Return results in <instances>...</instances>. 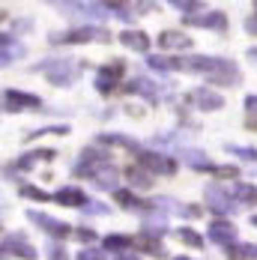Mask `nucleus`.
Listing matches in <instances>:
<instances>
[{"mask_svg": "<svg viewBox=\"0 0 257 260\" xmlns=\"http://www.w3.org/2000/svg\"><path fill=\"white\" fill-rule=\"evenodd\" d=\"M111 165V153L108 150H99V147H90V150H84V156H81V161L75 165V174L78 177H96L102 168H108Z\"/></svg>", "mask_w": 257, "mask_h": 260, "instance_id": "1", "label": "nucleus"}, {"mask_svg": "<svg viewBox=\"0 0 257 260\" xmlns=\"http://www.w3.org/2000/svg\"><path fill=\"white\" fill-rule=\"evenodd\" d=\"M138 165H141L147 174H165V177L177 174L174 158L162 156V153H153V150H138Z\"/></svg>", "mask_w": 257, "mask_h": 260, "instance_id": "2", "label": "nucleus"}, {"mask_svg": "<svg viewBox=\"0 0 257 260\" xmlns=\"http://www.w3.org/2000/svg\"><path fill=\"white\" fill-rule=\"evenodd\" d=\"M42 72L54 87H69L75 78V66L69 60H48V63H42Z\"/></svg>", "mask_w": 257, "mask_h": 260, "instance_id": "3", "label": "nucleus"}, {"mask_svg": "<svg viewBox=\"0 0 257 260\" xmlns=\"http://www.w3.org/2000/svg\"><path fill=\"white\" fill-rule=\"evenodd\" d=\"M3 108L6 111H39L42 99L33 93H21V90H3Z\"/></svg>", "mask_w": 257, "mask_h": 260, "instance_id": "4", "label": "nucleus"}, {"mask_svg": "<svg viewBox=\"0 0 257 260\" xmlns=\"http://www.w3.org/2000/svg\"><path fill=\"white\" fill-rule=\"evenodd\" d=\"M3 251L6 254H15V257H24V260H36V248L27 242L24 234H6L3 236Z\"/></svg>", "mask_w": 257, "mask_h": 260, "instance_id": "5", "label": "nucleus"}, {"mask_svg": "<svg viewBox=\"0 0 257 260\" xmlns=\"http://www.w3.org/2000/svg\"><path fill=\"white\" fill-rule=\"evenodd\" d=\"M90 39H108V33H102V30H93V27H75V30H69V33H54L51 42H90Z\"/></svg>", "mask_w": 257, "mask_h": 260, "instance_id": "6", "label": "nucleus"}, {"mask_svg": "<svg viewBox=\"0 0 257 260\" xmlns=\"http://www.w3.org/2000/svg\"><path fill=\"white\" fill-rule=\"evenodd\" d=\"M188 99L198 105L201 111H218V108L224 105V99H221L212 87H195V90L188 93Z\"/></svg>", "mask_w": 257, "mask_h": 260, "instance_id": "7", "label": "nucleus"}, {"mask_svg": "<svg viewBox=\"0 0 257 260\" xmlns=\"http://www.w3.org/2000/svg\"><path fill=\"white\" fill-rule=\"evenodd\" d=\"M209 239L215 242V245H228L233 248V242H236V228H233L231 221H209Z\"/></svg>", "mask_w": 257, "mask_h": 260, "instance_id": "8", "label": "nucleus"}, {"mask_svg": "<svg viewBox=\"0 0 257 260\" xmlns=\"http://www.w3.org/2000/svg\"><path fill=\"white\" fill-rule=\"evenodd\" d=\"M209 78L215 81V84H239V69H236V63H231V60H215V69H212V75Z\"/></svg>", "mask_w": 257, "mask_h": 260, "instance_id": "9", "label": "nucleus"}, {"mask_svg": "<svg viewBox=\"0 0 257 260\" xmlns=\"http://www.w3.org/2000/svg\"><path fill=\"white\" fill-rule=\"evenodd\" d=\"M27 218L30 221H36L45 234H51V236H66L69 234V224H63V221H57V218H51V215H45V212H27Z\"/></svg>", "mask_w": 257, "mask_h": 260, "instance_id": "10", "label": "nucleus"}, {"mask_svg": "<svg viewBox=\"0 0 257 260\" xmlns=\"http://www.w3.org/2000/svg\"><path fill=\"white\" fill-rule=\"evenodd\" d=\"M158 45H162V51H185V48H191V39L180 30H162Z\"/></svg>", "mask_w": 257, "mask_h": 260, "instance_id": "11", "label": "nucleus"}, {"mask_svg": "<svg viewBox=\"0 0 257 260\" xmlns=\"http://www.w3.org/2000/svg\"><path fill=\"white\" fill-rule=\"evenodd\" d=\"M206 204L215 209V212H233V207H236L231 201V194H228L221 185H209V188H206Z\"/></svg>", "mask_w": 257, "mask_h": 260, "instance_id": "12", "label": "nucleus"}, {"mask_svg": "<svg viewBox=\"0 0 257 260\" xmlns=\"http://www.w3.org/2000/svg\"><path fill=\"white\" fill-rule=\"evenodd\" d=\"M117 75H120V63L102 66V69L96 72V87H99V93H111V90L117 87Z\"/></svg>", "mask_w": 257, "mask_h": 260, "instance_id": "13", "label": "nucleus"}, {"mask_svg": "<svg viewBox=\"0 0 257 260\" xmlns=\"http://www.w3.org/2000/svg\"><path fill=\"white\" fill-rule=\"evenodd\" d=\"M120 42H123L126 48H132V51H141V54L150 51V39H147L144 30H123V33H120Z\"/></svg>", "mask_w": 257, "mask_h": 260, "instance_id": "14", "label": "nucleus"}, {"mask_svg": "<svg viewBox=\"0 0 257 260\" xmlns=\"http://www.w3.org/2000/svg\"><path fill=\"white\" fill-rule=\"evenodd\" d=\"M54 201H57L60 207H81V209L87 207V194H84L81 188H69V185L60 188V191L54 194Z\"/></svg>", "mask_w": 257, "mask_h": 260, "instance_id": "15", "label": "nucleus"}, {"mask_svg": "<svg viewBox=\"0 0 257 260\" xmlns=\"http://www.w3.org/2000/svg\"><path fill=\"white\" fill-rule=\"evenodd\" d=\"M188 24H191V27H212V30H224V27H228V18H224V12H206V15H195V18H188Z\"/></svg>", "mask_w": 257, "mask_h": 260, "instance_id": "16", "label": "nucleus"}, {"mask_svg": "<svg viewBox=\"0 0 257 260\" xmlns=\"http://www.w3.org/2000/svg\"><path fill=\"white\" fill-rule=\"evenodd\" d=\"M117 182H120V174H117V168H102L96 177H93V185L96 188H102V191H117Z\"/></svg>", "mask_w": 257, "mask_h": 260, "instance_id": "17", "label": "nucleus"}, {"mask_svg": "<svg viewBox=\"0 0 257 260\" xmlns=\"http://www.w3.org/2000/svg\"><path fill=\"white\" fill-rule=\"evenodd\" d=\"M21 54H24V48H21V45H15V39H12L9 33H3V54H0V63H3V66H9V63H12L15 57H21Z\"/></svg>", "mask_w": 257, "mask_h": 260, "instance_id": "18", "label": "nucleus"}, {"mask_svg": "<svg viewBox=\"0 0 257 260\" xmlns=\"http://www.w3.org/2000/svg\"><path fill=\"white\" fill-rule=\"evenodd\" d=\"M233 198H239V204H254V201H257V188H254V185L239 182V185L233 188Z\"/></svg>", "mask_w": 257, "mask_h": 260, "instance_id": "19", "label": "nucleus"}, {"mask_svg": "<svg viewBox=\"0 0 257 260\" xmlns=\"http://www.w3.org/2000/svg\"><path fill=\"white\" fill-rule=\"evenodd\" d=\"M128 245H132V239H128V236H117V234L105 236V248H111V251H120V254H126Z\"/></svg>", "mask_w": 257, "mask_h": 260, "instance_id": "20", "label": "nucleus"}, {"mask_svg": "<svg viewBox=\"0 0 257 260\" xmlns=\"http://www.w3.org/2000/svg\"><path fill=\"white\" fill-rule=\"evenodd\" d=\"M231 254L233 257H239V260H257V245H251V242H245V245H233Z\"/></svg>", "mask_w": 257, "mask_h": 260, "instance_id": "21", "label": "nucleus"}, {"mask_svg": "<svg viewBox=\"0 0 257 260\" xmlns=\"http://www.w3.org/2000/svg\"><path fill=\"white\" fill-rule=\"evenodd\" d=\"M177 236H180V239L185 242V245H191V248H201V245H204V239H201V236L195 234L191 228H180V231H177Z\"/></svg>", "mask_w": 257, "mask_h": 260, "instance_id": "22", "label": "nucleus"}, {"mask_svg": "<svg viewBox=\"0 0 257 260\" xmlns=\"http://www.w3.org/2000/svg\"><path fill=\"white\" fill-rule=\"evenodd\" d=\"M117 204L126 209H144V204L141 201H135V194L132 191H117Z\"/></svg>", "mask_w": 257, "mask_h": 260, "instance_id": "23", "label": "nucleus"}, {"mask_svg": "<svg viewBox=\"0 0 257 260\" xmlns=\"http://www.w3.org/2000/svg\"><path fill=\"white\" fill-rule=\"evenodd\" d=\"M21 194L24 198H30V201H51L42 188H36V185H21Z\"/></svg>", "mask_w": 257, "mask_h": 260, "instance_id": "24", "label": "nucleus"}, {"mask_svg": "<svg viewBox=\"0 0 257 260\" xmlns=\"http://www.w3.org/2000/svg\"><path fill=\"white\" fill-rule=\"evenodd\" d=\"M228 153H233V156L245 158V161H254L257 158V150H251V147H224Z\"/></svg>", "mask_w": 257, "mask_h": 260, "instance_id": "25", "label": "nucleus"}, {"mask_svg": "<svg viewBox=\"0 0 257 260\" xmlns=\"http://www.w3.org/2000/svg\"><path fill=\"white\" fill-rule=\"evenodd\" d=\"M144 174H147V171H138V168H135V171H128V182H132V185L147 188V185H150V177H144Z\"/></svg>", "mask_w": 257, "mask_h": 260, "instance_id": "26", "label": "nucleus"}, {"mask_svg": "<svg viewBox=\"0 0 257 260\" xmlns=\"http://www.w3.org/2000/svg\"><path fill=\"white\" fill-rule=\"evenodd\" d=\"M171 6H177L180 12H195V9H201L204 3H201V0H174Z\"/></svg>", "mask_w": 257, "mask_h": 260, "instance_id": "27", "label": "nucleus"}, {"mask_svg": "<svg viewBox=\"0 0 257 260\" xmlns=\"http://www.w3.org/2000/svg\"><path fill=\"white\" fill-rule=\"evenodd\" d=\"M147 63L153 66V69H158V72H168V69H174V60H162V57H147Z\"/></svg>", "mask_w": 257, "mask_h": 260, "instance_id": "28", "label": "nucleus"}, {"mask_svg": "<svg viewBox=\"0 0 257 260\" xmlns=\"http://www.w3.org/2000/svg\"><path fill=\"white\" fill-rule=\"evenodd\" d=\"M78 260H105V257H102V251H96V248H84L78 254Z\"/></svg>", "mask_w": 257, "mask_h": 260, "instance_id": "29", "label": "nucleus"}, {"mask_svg": "<svg viewBox=\"0 0 257 260\" xmlns=\"http://www.w3.org/2000/svg\"><path fill=\"white\" fill-rule=\"evenodd\" d=\"M245 108H248V114H251V120L257 117V96H248L245 99Z\"/></svg>", "mask_w": 257, "mask_h": 260, "instance_id": "30", "label": "nucleus"}, {"mask_svg": "<svg viewBox=\"0 0 257 260\" xmlns=\"http://www.w3.org/2000/svg\"><path fill=\"white\" fill-rule=\"evenodd\" d=\"M87 212H99V215H102V212H108V207H102V204H87Z\"/></svg>", "mask_w": 257, "mask_h": 260, "instance_id": "31", "label": "nucleus"}, {"mask_svg": "<svg viewBox=\"0 0 257 260\" xmlns=\"http://www.w3.org/2000/svg\"><path fill=\"white\" fill-rule=\"evenodd\" d=\"M78 239H84V242H93V239H96V234H93V231H78Z\"/></svg>", "mask_w": 257, "mask_h": 260, "instance_id": "32", "label": "nucleus"}, {"mask_svg": "<svg viewBox=\"0 0 257 260\" xmlns=\"http://www.w3.org/2000/svg\"><path fill=\"white\" fill-rule=\"evenodd\" d=\"M245 27H248V33H254V36H257V15H254V18H248Z\"/></svg>", "mask_w": 257, "mask_h": 260, "instance_id": "33", "label": "nucleus"}, {"mask_svg": "<svg viewBox=\"0 0 257 260\" xmlns=\"http://www.w3.org/2000/svg\"><path fill=\"white\" fill-rule=\"evenodd\" d=\"M51 260H69V257H66L60 248H51Z\"/></svg>", "mask_w": 257, "mask_h": 260, "instance_id": "34", "label": "nucleus"}, {"mask_svg": "<svg viewBox=\"0 0 257 260\" xmlns=\"http://www.w3.org/2000/svg\"><path fill=\"white\" fill-rule=\"evenodd\" d=\"M114 260H141V257H138V254H117Z\"/></svg>", "mask_w": 257, "mask_h": 260, "instance_id": "35", "label": "nucleus"}, {"mask_svg": "<svg viewBox=\"0 0 257 260\" xmlns=\"http://www.w3.org/2000/svg\"><path fill=\"white\" fill-rule=\"evenodd\" d=\"M248 57H251V63L257 66V48H251V51H248Z\"/></svg>", "mask_w": 257, "mask_h": 260, "instance_id": "36", "label": "nucleus"}, {"mask_svg": "<svg viewBox=\"0 0 257 260\" xmlns=\"http://www.w3.org/2000/svg\"><path fill=\"white\" fill-rule=\"evenodd\" d=\"M174 260H188V257H174Z\"/></svg>", "mask_w": 257, "mask_h": 260, "instance_id": "37", "label": "nucleus"}, {"mask_svg": "<svg viewBox=\"0 0 257 260\" xmlns=\"http://www.w3.org/2000/svg\"><path fill=\"white\" fill-rule=\"evenodd\" d=\"M251 221H254V224H257V215H254V218H251Z\"/></svg>", "mask_w": 257, "mask_h": 260, "instance_id": "38", "label": "nucleus"}, {"mask_svg": "<svg viewBox=\"0 0 257 260\" xmlns=\"http://www.w3.org/2000/svg\"><path fill=\"white\" fill-rule=\"evenodd\" d=\"M254 6H257V3H254Z\"/></svg>", "mask_w": 257, "mask_h": 260, "instance_id": "39", "label": "nucleus"}]
</instances>
